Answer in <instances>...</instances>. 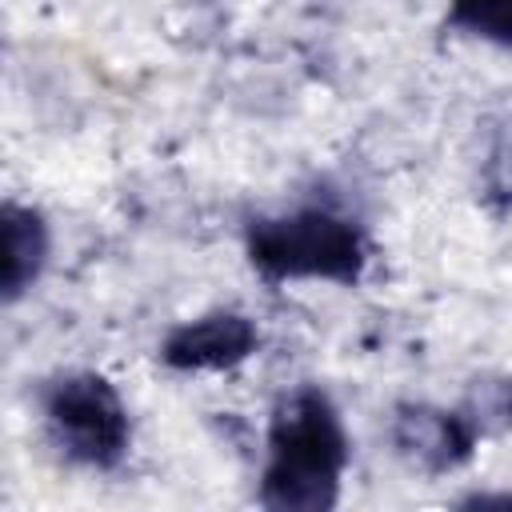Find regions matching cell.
<instances>
[{
    "label": "cell",
    "instance_id": "6da1fadb",
    "mask_svg": "<svg viewBox=\"0 0 512 512\" xmlns=\"http://www.w3.org/2000/svg\"><path fill=\"white\" fill-rule=\"evenodd\" d=\"M344 468L348 436L336 404L320 388L284 396L268 424L260 504L272 512H324L340 496Z\"/></svg>",
    "mask_w": 512,
    "mask_h": 512
},
{
    "label": "cell",
    "instance_id": "7a4b0ae2",
    "mask_svg": "<svg viewBox=\"0 0 512 512\" xmlns=\"http://www.w3.org/2000/svg\"><path fill=\"white\" fill-rule=\"evenodd\" d=\"M248 260L264 280H328L356 284L368 248L364 232L332 208H296L260 216L248 228Z\"/></svg>",
    "mask_w": 512,
    "mask_h": 512
},
{
    "label": "cell",
    "instance_id": "3957f363",
    "mask_svg": "<svg viewBox=\"0 0 512 512\" xmlns=\"http://www.w3.org/2000/svg\"><path fill=\"white\" fill-rule=\"evenodd\" d=\"M44 420L56 448L88 468H116L132 440L120 392L96 372H68L52 380L44 388Z\"/></svg>",
    "mask_w": 512,
    "mask_h": 512
},
{
    "label": "cell",
    "instance_id": "277c9868",
    "mask_svg": "<svg viewBox=\"0 0 512 512\" xmlns=\"http://www.w3.org/2000/svg\"><path fill=\"white\" fill-rule=\"evenodd\" d=\"M260 344V332L240 312H208L168 332L160 360L176 372H220L248 360Z\"/></svg>",
    "mask_w": 512,
    "mask_h": 512
},
{
    "label": "cell",
    "instance_id": "5b68a950",
    "mask_svg": "<svg viewBox=\"0 0 512 512\" xmlns=\"http://www.w3.org/2000/svg\"><path fill=\"white\" fill-rule=\"evenodd\" d=\"M392 444L404 460H412L424 472H448L472 456L476 428L444 408H400L392 420Z\"/></svg>",
    "mask_w": 512,
    "mask_h": 512
},
{
    "label": "cell",
    "instance_id": "8992f818",
    "mask_svg": "<svg viewBox=\"0 0 512 512\" xmlns=\"http://www.w3.org/2000/svg\"><path fill=\"white\" fill-rule=\"evenodd\" d=\"M48 256V228L40 212L8 204L4 208V296L16 300L44 268Z\"/></svg>",
    "mask_w": 512,
    "mask_h": 512
},
{
    "label": "cell",
    "instance_id": "52a82bcc",
    "mask_svg": "<svg viewBox=\"0 0 512 512\" xmlns=\"http://www.w3.org/2000/svg\"><path fill=\"white\" fill-rule=\"evenodd\" d=\"M448 24L496 48H512V0H448Z\"/></svg>",
    "mask_w": 512,
    "mask_h": 512
},
{
    "label": "cell",
    "instance_id": "ba28073f",
    "mask_svg": "<svg viewBox=\"0 0 512 512\" xmlns=\"http://www.w3.org/2000/svg\"><path fill=\"white\" fill-rule=\"evenodd\" d=\"M488 184L504 196H512V132L492 148L488 156Z\"/></svg>",
    "mask_w": 512,
    "mask_h": 512
}]
</instances>
